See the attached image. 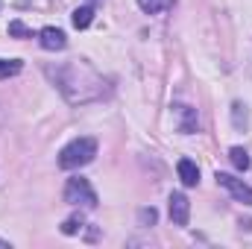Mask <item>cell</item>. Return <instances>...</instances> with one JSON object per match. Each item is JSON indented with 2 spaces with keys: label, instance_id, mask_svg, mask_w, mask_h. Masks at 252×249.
<instances>
[{
  "label": "cell",
  "instance_id": "6da1fadb",
  "mask_svg": "<svg viewBox=\"0 0 252 249\" xmlns=\"http://www.w3.org/2000/svg\"><path fill=\"white\" fill-rule=\"evenodd\" d=\"M47 76L53 79V85L62 91V97L67 103H94V100H103L109 94V85L106 79L85 62V59H70L62 64H47Z\"/></svg>",
  "mask_w": 252,
  "mask_h": 249
},
{
  "label": "cell",
  "instance_id": "7a4b0ae2",
  "mask_svg": "<svg viewBox=\"0 0 252 249\" xmlns=\"http://www.w3.org/2000/svg\"><path fill=\"white\" fill-rule=\"evenodd\" d=\"M97 156V141L82 135V138H73L70 144H64L62 153H59V167L62 170H79L85 164H91Z\"/></svg>",
  "mask_w": 252,
  "mask_h": 249
},
{
  "label": "cell",
  "instance_id": "3957f363",
  "mask_svg": "<svg viewBox=\"0 0 252 249\" xmlns=\"http://www.w3.org/2000/svg\"><path fill=\"white\" fill-rule=\"evenodd\" d=\"M64 202L79 205V208H97V193H94V187H91L88 179L73 176V179H67V185H64Z\"/></svg>",
  "mask_w": 252,
  "mask_h": 249
},
{
  "label": "cell",
  "instance_id": "277c9868",
  "mask_svg": "<svg viewBox=\"0 0 252 249\" xmlns=\"http://www.w3.org/2000/svg\"><path fill=\"white\" fill-rule=\"evenodd\" d=\"M217 185L223 187V190H229V196H235L238 202H244V205H252V187L244 182V179H238V176H232V173H220L217 170Z\"/></svg>",
  "mask_w": 252,
  "mask_h": 249
},
{
  "label": "cell",
  "instance_id": "5b68a950",
  "mask_svg": "<svg viewBox=\"0 0 252 249\" xmlns=\"http://www.w3.org/2000/svg\"><path fill=\"white\" fill-rule=\"evenodd\" d=\"M167 202H170V220H173V226H188V220H190L188 196H185L182 190H173Z\"/></svg>",
  "mask_w": 252,
  "mask_h": 249
},
{
  "label": "cell",
  "instance_id": "8992f818",
  "mask_svg": "<svg viewBox=\"0 0 252 249\" xmlns=\"http://www.w3.org/2000/svg\"><path fill=\"white\" fill-rule=\"evenodd\" d=\"M38 44H41L44 50H64V47H67V35H64L59 27H44V30L38 32Z\"/></svg>",
  "mask_w": 252,
  "mask_h": 249
},
{
  "label": "cell",
  "instance_id": "52a82bcc",
  "mask_svg": "<svg viewBox=\"0 0 252 249\" xmlns=\"http://www.w3.org/2000/svg\"><path fill=\"white\" fill-rule=\"evenodd\" d=\"M173 118H176V129L182 132V135H190V132H196V109H190V106H173Z\"/></svg>",
  "mask_w": 252,
  "mask_h": 249
},
{
  "label": "cell",
  "instance_id": "ba28073f",
  "mask_svg": "<svg viewBox=\"0 0 252 249\" xmlns=\"http://www.w3.org/2000/svg\"><path fill=\"white\" fill-rule=\"evenodd\" d=\"M176 170H179V179H182L185 187H193L196 182H199V167H196L190 158H182V161L176 164Z\"/></svg>",
  "mask_w": 252,
  "mask_h": 249
},
{
  "label": "cell",
  "instance_id": "9c48e42d",
  "mask_svg": "<svg viewBox=\"0 0 252 249\" xmlns=\"http://www.w3.org/2000/svg\"><path fill=\"white\" fill-rule=\"evenodd\" d=\"M70 21H73V27H76V30L91 27V21H94V6H76V9H73V15H70Z\"/></svg>",
  "mask_w": 252,
  "mask_h": 249
},
{
  "label": "cell",
  "instance_id": "30bf717a",
  "mask_svg": "<svg viewBox=\"0 0 252 249\" xmlns=\"http://www.w3.org/2000/svg\"><path fill=\"white\" fill-rule=\"evenodd\" d=\"M138 6L147 12V15H158V12H167L173 6V0H138Z\"/></svg>",
  "mask_w": 252,
  "mask_h": 249
},
{
  "label": "cell",
  "instance_id": "8fae6325",
  "mask_svg": "<svg viewBox=\"0 0 252 249\" xmlns=\"http://www.w3.org/2000/svg\"><path fill=\"white\" fill-rule=\"evenodd\" d=\"M229 158H232V164H235V167H238V170H250V153H247V150H244V147H232V150H229Z\"/></svg>",
  "mask_w": 252,
  "mask_h": 249
},
{
  "label": "cell",
  "instance_id": "7c38bea8",
  "mask_svg": "<svg viewBox=\"0 0 252 249\" xmlns=\"http://www.w3.org/2000/svg\"><path fill=\"white\" fill-rule=\"evenodd\" d=\"M21 67H24L21 59H0V79H9V76L21 73Z\"/></svg>",
  "mask_w": 252,
  "mask_h": 249
},
{
  "label": "cell",
  "instance_id": "4fadbf2b",
  "mask_svg": "<svg viewBox=\"0 0 252 249\" xmlns=\"http://www.w3.org/2000/svg\"><path fill=\"white\" fill-rule=\"evenodd\" d=\"M232 121H235L238 129H244V126L250 124V115H247V106H244V103H235V106H232Z\"/></svg>",
  "mask_w": 252,
  "mask_h": 249
},
{
  "label": "cell",
  "instance_id": "5bb4252c",
  "mask_svg": "<svg viewBox=\"0 0 252 249\" xmlns=\"http://www.w3.org/2000/svg\"><path fill=\"white\" fill-rule=\"evenodd\" d=\"M9 35H15V38H32V30H27L21 21H12L9 24Z\"/></svg>",
  "mask_w": 252,
  "mask_h": 249
},
{
  "label": "cell",
  "instance_id": "9a60e30c",
  "mask_svg": "<svg viewBox=\"0 0 252 249\" xmlns=\"http://www.w3.org/2000/svg\"><path fill=\"white\" fill-rule=\"evenodd\" d=\"M82 226H85L82 217H70V220H64L62 223V232L64 235H76V232H82Z\"/></svg>",
  "mask_w": 252,
  "mask_h": 249
},
{
  "label": "cell",
  "instance_id": "2e32d148",
  "mask_svg": "<svg viewBox=\"0 0 252 249\" xmlns=\"http://www.w3.org/2000/svg\"><path fill=\"white\" fill-rule=\"evenodd\" d=\"M141 223H150V226H153V223H156V208H144V211H141Z\"/></svg>",
  "mask_w": 252,
  "mask_h": 249
},
{
  "label": "cell",
  "instance_id": "e0dca14e",
  "mask_svg": "<svg viewBox=\"0 0 252 249\" xmlns=\"http://www.w3.org/2000/svg\"><path fill=\"white\" fill-rule=\"evenodd\" d=\"M0 249H9V241H0Z\"/></svg>",
  "mask_w": 252,
  "mask_h": 249
},
{
  "label": "cell",
  "instance_id": "ac0fdd59",
  "mask_svg": "<svg viewBox=\"0 0 252 249\" xmlns=\"http://www.w3.org/2000/svg\"><path fill=\"white\" fill-rule=\"evenodd\" d=\"M91 3H94V0H91Z\"/></svg>",
  "mask_w": 252,
  "mask_h": 249
}]
</instances>
